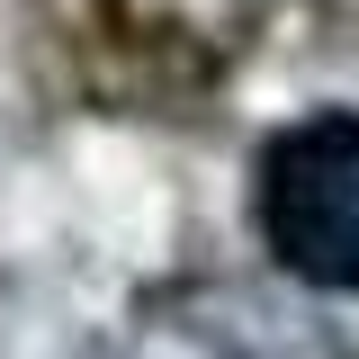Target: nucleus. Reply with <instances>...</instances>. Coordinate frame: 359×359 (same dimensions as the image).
<instances>
[{"label":"nucleus","instance_id":"1","mask_svg":"<svg viewBox=\"0 0 359 359\" xmlns=\"http://www.w3.org/2000/svg\"><path fill=\"white\" fill-rule=\"evenodd\" d=\"M261 243L306 287L359 297V108H314L261 144Z\"/></svg>","mask_w":359,"mask_h":359}]
</instances>
